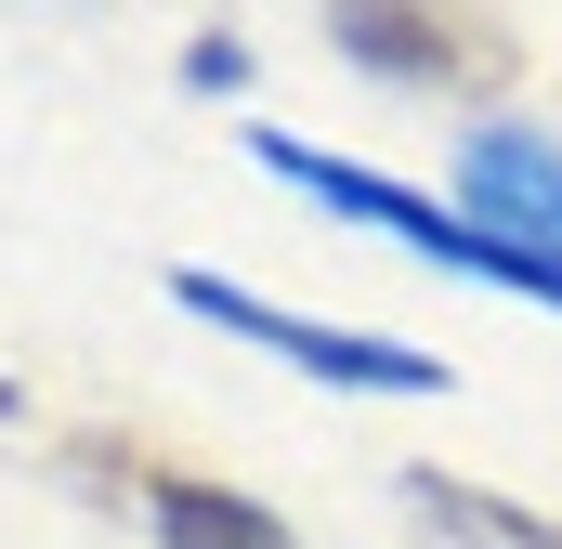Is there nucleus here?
Here are the masks:
<instances>
[{
	"label": "nucleus",
	"instance_id": "1",
	"mask_svg": "<svg viewBox=\"0 0 562 549\" xmlns=\"http://www.w3.org/2000/svg\"><path fill=\"white\" fill-rule=\"evenodd\" d=\"M249 157L276 170L288 197H314V210H340V223L419 249L431 274H471V288H510V301H550L562 314V249H524V236L471 223L458 197H419V183H393V170H353V157H327V144H301V132H249Z\"/></svg>",
	"mask_w": 562,
	"mask_h": 549
},
{
	"label": "nucleus",
	"instance_id": "2",
	"mask_svg": "<svg viewBox=\"0 0 562 549\" xmlns=\"http://www.w3.org/2000/svg\"><path fill=\"white\" fill-rule=\"evenodd\" d=\"M170 301L210 314V327H236V340H262L276 367L340 380V393H445V354L380 340V327H327V314H276V301H249V288H223V274H196V262H170Z\"/></svg>",
	"mask_w": 562,
	"mask_h": 549
},
{
	"label": "nucleus",
	"instance_id": "3",
	"mask_svg": "<svg viewBox=\"0 0 562 549\" xmlns=\"http://www.w3.org/2000/svg\"><path fill=\"white\" fill-rule=\"evenodd\" d=\"M327 40L367 79H393V92H419V79H497L510 66V40L471 0H327Z\"/></svg>",
	"mask_w": 562,
	"mask_h": 549
},
{
	"label": "nucleus",
	"instance_id": "4",
	"mask_svg": "<svg viewBox=\"0 0 562 549\" xmlns=\"http://www.w3.org/2000/svg\"><path fill=\"white\" fill-rule=\"evenodd\" d=\"M458 210L497 223V236H524V249H562V144L524 132V119H484L458 144Z\"/></svg>",
	"mask_w": 562,
	"mask_h": 549
},
{
	"label": "nucleus",
	"instance_id": "5",
	"mask_svg": "<svg viewBox=\"0 0 562 549\" xmlns=\"http://www.w3.org/2000/svg\"><path fill=\"white\" fill-rule=\"evenodd\" d=\"M144 511H157V549H301L276 511H249L236 484H196V471H157Z\"/></svg>",
	"mask_w": 562,
	"mask_h": 549
},
{
	"label": "nucleus",
	"instance_id": "6",
	"mask_svg": "<svg viewBox=\"0 0 562 549\" xmlns=\"http://www.w3.org/2000/svg\"><path fill=\"white\" fill-rule=\"evenodd\" d=\"M406 511H419L431 549H562V524L510 511V497H484V484H458V471H406Z\"/></svg>",
	"mask_w": 562,
	"mask_h": 549
},
{
	"label": "nucleus",
	"instance_id": "7",
	"mask_svg": "<svg viewBox=\"0 0 562 549\" xmlns=\"http://www.w3.org/2000/svg\"><path fill=\"white\" fill-rule=\"evenodd\" d=\"M183 79H196V92H236V79H249V53H236V40H196V53H183Z\"/></svg>",
	"mask_w": 562,
	"mask_h": 549
}]
</instances>
